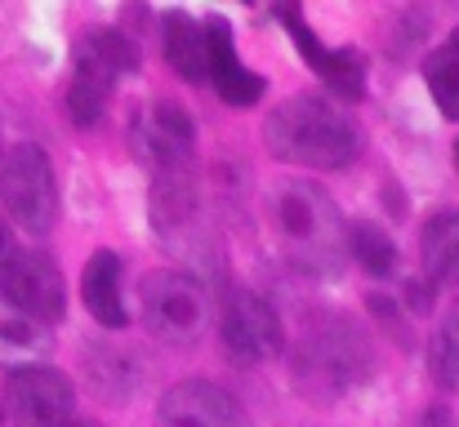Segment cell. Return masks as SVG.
<instances>
[{"mask_svg": "<svg viewBox=\"0 0 459 427\" xmlns=\"http://www.w3.org/2000/svg\"><path fill=\"white\" fill-rule=\"evenodd\" d=\"M81 303L103 329H126V294H121V259L117 250H94L85 272H81Z\"/></svg>", "mask_w": 459, "mask_h": 427, "instance_id": "15", "label": "cell"}, {"mask_svg": "<svg viewBox=\"0 0 459 427\" xmlns=\"http://www.w3.org/2000/svg\"><path fill=\"white\" fill-rule=\"evenodd\" d=\"M139 307H143V325L148 334L174 347H192L205 329H210V294L205 285L187 272L160 268L148 272L139 285Z\"/></svg>", "mask_w": 459, "mask_h": 427, "instance_id": "7", "label": "cell"}, {"mask_svg": "<svg viewBox=\"0 0 459 427\" xmlns=\"http://www.w3.org/2000/svg\"><path fill=\"white\" fill-rule=\"evenodd\" d=\"M273 218L295 268L325 277V272H339V263L348 259V223L325 187L307 178H286L273 196Z\"/></svg>", "mask_w": 459, "mask_h": 427, "instance_id": "3", "label": "cell"}, {"mask_svg": "<svg viewBox=\"0 0 459 427\" xmlns=\"http://www.w3.org/2000/svg\"><path fill=\"white\" fill-rule=\"evenodd\" d=\"M85 374H90V383L112 401H126L134 388H139V361H134V352H126V347H112V343H90V356H85Z\"/></svg>", "mask_w": 459, "mask_h": 427, "instance_id": "18", "label": "cell"}, {"mask_svg": "<svg viewBox=\"0 0 459 427\" xmlns=\"http://www.w3.org/2000/svg\"><path fill=\"white\" fill-rule=\"evenodd\" d=\"M0 156H4V147H0Z\"/></svg>", "mask_w": 459, "mask_h": 427, "instance_id": "24", "label": "cell"}, {"mask_svg": "<svg viewBox=\"0 0 459 427\" xmlns=\"http://www.w3.org/2000/svg\"><path fill=\"white\" fill-rule=\"evenodd\" d=\"M281 22L290 27L295 45L304 49L307 67L325 81V90H334V94L348 98V103L366 98V58H361L357 49H325V45L316 40V31L304 22L299 9H281Z\"/></svg>", "mask_w": 459, "mask_h": 427, "instance_id": "12", "label": "cell"}, {"mask_svg": "<svg viewBox=\"0 0 459 427\" xmlns=\"http://www.w3.org/2000/svg\"><path fill=\"white\" fill-rule=\"evenodd\" d=\"M424 85L446 121H459V27L424 58Z\"/></svg>", "mask_w": 459, "mask_h": 427, "instance_id": "19", "label": "cell"}, {"mask_svg": "<svg viewBox=\"0 0 459 427\" xmlns=\"http://www.w3.org/2000/svg\"><path fill=\"white\" fill-rule=\"evenodd\" d=\"M9 397V414L18 427H90L76 414V388L63 370L54 365H27V370H9L4 383Z\"/></svg>", "mask_w": 459, "mask_h": 427, "instance_id": "10", "label": "cell"}, {"mask_svg": "<svg viewBox=\"0 0 459 427\" xmlns=\"http://www.w3.org/2000/svg\"><path fill=\"white\" fill-rule=\"evenodd\" d=\"M455 169H459V142H455Z\"/></svg>", "mask_w": 459, "mask_h": 427, "instance_id": "22", "label": "cell"}, {"mask_svg": "<svg viewBox=\"0 0 459 427\" xmlns=\"http://www.w3.org/2000/svg\"><path fill=\"white\" fill-rule=\"evenodd\" d=\"M429 370L442 388L459 392V298L442 312L437 329H433V343H429Z\"/></svg>", "mask_w": 459, "mask_h": 427, "instance_id": "21", "label": "cell"}, {"mask_svg": "<svg viewBox=\"0 0 459 427\" xmlns=\"http://www.w3.org/2000/svg\"><path fill=\"white\" fill-rule=\"evenodd\" d=\"M139 67V45L117 27H90L72 49V81H67V116L72 125L90 130L108 112L126 72Z\"/></svg>", "mask_w": 459, "mask_h": 427, "instance_id": "4", "label": "cell"}, {"mask_svg": "<svg viewBox=\"0 0 459 427\" xmlns=\"http://www.w3.org/2000/svg\"><path fill=\"white\" fill-rule=\"evenodd\" d=\"M264 147L281 165L299 169H343L357 160L361 134L343 107L321 94H295L277 103L264 121Z\"/></svg>", "mask_w": 459, "mask_h": 427, "instance_id": "2", "label": "cell"}, {"mask_svg": "<svg viewBox=\"0 0 459 427\" xmlns=\"http://www.w3.org/2000/svg\"><path fill=\"white\" fill-rule=\"evenodd\" d=\"M219 338L237 365H264L286 352V325L277 307L255 289H228L219 307Z\"/></svg>", "mask_w": 459, "mask_h": 427, "instance_id": "8", "label": "cell"}, {"mask_svg": "<svg viewBox=\"0 0 459 427\" xmlns=\"http://www.w3.org/2000/svg\"><path fill=\"white\" fill-rule=\"evenodd\" d=\"M205 40H210V85H214V94L232 107H255L264 98V76H255L241 63L237 40H232V22L210 13L205 18Z\"/></svg>", "mask_w": 459, "mask_h": 427, "instance_id": "13", "label": "cell"}, {"mask_svg": "<svg viewBox=\"0 0 459 427\" xmlns=\"http://www.w3.org/2000/svg\"><path fill=\"white\" fill-rule=\"evenodd\" d=\"M130 151L134 160L160 178H187L196 169V121L174 98H148L130 112Z\"/></svg>", "mask_w": 459, "mask_h": 427, "instance_id": "6", "label": "cell"}, {"mask_svg": "<svg viewBox=\"0 0 459 427\" xmlns=\"http://www.w3.org/2000/svg\"><path fill=\"white\" fill-rule=\"evenodd\" d=\"M160 45H165V63L174 76H183L187 85L210 81V40H205V18H192L183 9H165L160 13Z\"/></svg>", "mask_w": 459, "mask_h": 427, "instance_id": "14", "label": "cell"}, {"mask_svg": "<svg viewBox=\"0 0 459 427\" xmlns=\"http://www.w3.org/2000/svg\"><path fill=\"white\" fill-rule=\"evenodd\" d=\"M348 254H352L370 277H388L393 263H397V245H393V236H388L379 223H370V218L348 223Z\"/></svg>", "mask_w": 459, "mask_h": 427, "instance_id": "20", "label": "cell"}, {"mask_svg": "<svg viewBox=\"0 0 459 427\" xmlns=\"http://www.w3.org/2000/svg\"><path fill=\"white\" fill-rule=\"evenodd\" d=\"M420 268L429 285H459V209H433L424 218Z\"/></svg>", "mask_w": 459, "mask_h": 427, "instance_id": "16", "label": "cell"}, {"mask_svg": "<svg viewBox=\"0 0 459 427\" xmlns=\"http://www.w3.org/2000/svg\"><path fill=\"white\" fill-rule=\"evenodd\" d=\"M156 427H246V410L228 388L210 379H183L160 397Z\"/></svg>", "mask_w": 459, "mask_h": 427, "instance_id": "11", "label": "cell"}, {"mask_svg": "<svg viewBox=\"0 0 459 427\" xmlns=\"http://www.w3.org/2000/svg\"><path fill=\"white\" fill-rule=\"evenodd\" d=\"M375 374V347L343 312H312L290 347V379L307 401H339Z\"/></svg>", "mask_w": 459, "mask_h": 427, "instance_id": "1", "label": "cell"}, {"mask_svg": "<svg viewBox=\"0 0 459 427\" xmlns=\"http://www.w3.org/2000/svg\"><path fill=\"white\" fill-rule=\"evenodd\" d=\"M0 423H4V414H0Z\"/></svg>", "mask_w": 459, "mask_h": 427, "instance_id": "23", "label": "cell"}, {"mask_svg": "<svg viewBox=\"0 0 459 427\" xmlns=\"http://www.w3.org/2000/svg\"><path fill=\"white\" fill-rule=\"evenodd\" d=\"M0 205L27 236H49L58 223V178L45 147L31 139L9 142L0 156Z\"/></svg>", "mask_w": 459, "mask_h": 427, "instance_id": "5", "label": "cell"}, {"mask_svg": "<svg viewBox=\"0 0 459 427\" xmlns=\"http://www.w3.org/2000/svg\"><path fill=\"white\" fill-rule=\"evenodd\" d=\"M54 338H49V325L22 316L18 307L0 303V365L9 370H27V365H45Z\"/></svg>", "mask_w": 459, "mask_h": 427, "instance_id": "17", "label": "cell"}, {"mask_svg": "<svg viewBox=\"0 0 459 427\" xmlns=\"http://www.w3.org/2000/svg\"><path fill=\"white\" fill-rule=\"evenodd\" d=\"M0 303L54 329L67 312V281L45 250H13L0 268Z\"/></svg>", "mask_w": 459, "mask_h": 427, "instance_id": "9", "label": "cell"}]
</instances>
